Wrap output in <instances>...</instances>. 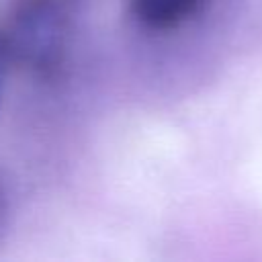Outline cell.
Wrapping results in <instances>:
<instances>
[{"label": "cell", "mask_w": 262, "mask_h": 262, "mask_svg": "<svg viewBox=\"0 0 262 262\" xmlns=\"http://www.w3.org/2000/svg\"><path fill=\"white\" fill-rule=\"evenodd\" d=\"M133 16L151 31H170L201 12L205 0H129Z\"/></svg>", "instance_id": "7a4b0ae2"}, {"label": "cell", "mask_w": 262, "mask_h": 262, "mask_svg": "<svg viewBox=\"0 0 262 262\" xmlns=\"http://www.w3.org/2000/svg\"><path fill=\"white\" fill-rule=\"evenodd\" d=\"M8 63H10V59H8V51H6L4 35H2V29H0V80H2V74H4V70H6Z\"/></svg>", "instance_id": "3957f363"}, {"label": "cell", "mask_w": 262, "mask_h": 262, "mask_svg": "<svg viewBox=\"0 0 262 262\" xmlns=\"http://www.w3.org/2000/svg\"><path fill=\"white\" fill-rule=\"evenodd\" d=\"M0 29L8 59L37 78H55L66 66L70 18L55 0H14Z\"/></svg>", "instance_id": "6da1fadb"}]
</instances>
